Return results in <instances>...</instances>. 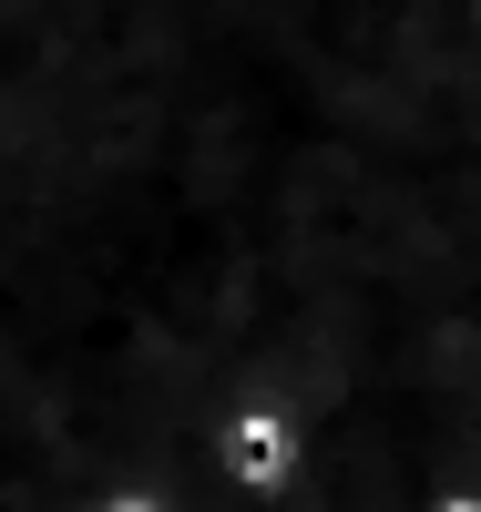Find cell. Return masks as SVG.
I'll return each mask as SVG.
<instances>
[{
	"instance_id": "cell-1",
	"label": "cell",
	"mask_w": 481,
	"mask_h": 512,
	"mask_svg": "<svg viewBox=\"0 0 481 512\" xmlns=\"http://www.w3.org/2000/svg\"><path fill=\"white\" fill-rule=\"evenodd\" d=\"M451 512H481V502H451Z\"/></svg>"
}]
</instances>
